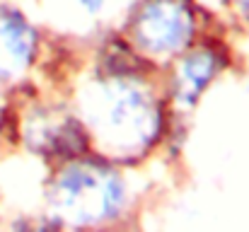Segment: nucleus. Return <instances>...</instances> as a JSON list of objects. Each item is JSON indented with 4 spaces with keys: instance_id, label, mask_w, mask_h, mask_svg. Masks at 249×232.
<instances>
[{
    "instance_id": "nucleus-7",
    "label": "nucleus",
    "mask_w": 249,
    "mask_h": 232,
    "mask_svg": "<svg viewBox=\"0 0 249 232\" xmlns=\"http://www.w3.org/2000/svg\"><path fill=\"white\" fill-rule=\"evenodd\" d=\"M56 46L24 7L0 0V87H24Z\"/></svg>"
},
{
    "instance_id": "nucleus-1",
    "label": "nucleus",
    "mask_w": 249,
    "mask_h": 232,
    "mask_svg": "<svg viewBox=\"0 0 249 232\" xmlns=\"http://www.w3.org/2000/svg\"><path fill=\"white\" fill-rule=\"evenodd\" d=\"M73 68L66 102L83 126L89 150L124 167H138L172 136L160 71L141 61L114 34L87 49Z\"/></svg>"
},
{
    "instance_id": "nucleus-6",
    "label": "nucleus",
    "mask_w": 249,
    "mask_h": 232,
    "mask_svg": "<svg viewBox=\"0 0 249 232\" xmlns=\"http://www.w3.org/2000/svg\"><path fill=\"white\" fill-rule=\"evenodd\" d=\"M136 0H39L41 27L66 49L87 51L119 34Z\"/></svg>"
},
{
    "instance_id": "nucleus-2",
    "label": "nucleus",
    "mask_w": 249,
    "mask_h": 232,
    "mask_svg": "<svg viewBox=\"0 0 249 232\" xmlns=\"http://www.w3.org/2000/svg\"><path fill=\"white\" fill-rule=\"evenodd\" d=\"M131 169L97 153L51 164L44 186V215L61 232H116L128 228L141 198Z\"/></svg>"
},
{
    "instance_id": "nucleus-3",
    "label": "nucleus",
    "mask_w": 249,
    "mask_h": 232,
    "mask_svg": "<svg viewBox=\"0 0 249 232\" xmlns=\"http://www.w3.org/2000/svg\"><path fill=\"white\" fill-rule=\"evenodd\" d=\"M218 27L198 0H136L119 36L141 61L162 71Z\"/></svg>"
},
{
    "instance_id": "nucleus-8",
    "label": "nucleus",
    "mask_w": 249,
    "mask_h": 232,
    "mask_svg": "<svg viewBox=\"0 0 249 232\" xmlns=\"http://www.w3.org/2000/svg\"><path fill=\"white\" fill-rule=\"evenodd\" d=\"M223 10L235 32L249 34V0H223Z\"/></svg>"
},
{
    "instance_id": "nucleus-4",
    "label": "nucleus",
    "mask_w": 249,
    "mask_h": 232,
    "mask_svg": "<svg viewBox=\"0 0 249 232\" xmlns=\"http://www.w3.org/2000/svg\"><path fill=\"white\" fill-rule=\"evenodd\" d=\"M235 66V51L228 41L225 27L208 32L184 54H179L167 68L160 71L162 92L172 126L186 119L206 97V92Z\"/></svg>"
},
{
    "instance_id": "nucleus-10",
    "label": "nucleus",
    "mask_w": 249,
    "mask_h": 232,
    "mask_svg": "<svg viewBox=\"0 0 249 232\" xmlns=\"http://www.w3.org/2000/svg\"><path fill=\"white\" fill-rule=\"evenodd\" d=\"M247 92H249V80H247Z\"/></svg>"
},
{
    "instance_id": "nucleus-9",
    "label": "nucleus",
    "mask_w": 249,
    "mask_h": 232,
    "mask_svg": "<svg viewBox=\"0 0 249 232\" xmlns=\"http://www.w3.org/2000/svg\"><path fill=\"white\" fill-rule=\"evenodd\" d=\"M116 232H138V230H133V228L128 225V228H121V230H116Z\"/></svg>"
},
{
    "instance_id": "nucleus-5",
    "label": "nucleus",
    "mask_w": 249,
    "mask_h": 232,
    "mask_svg": "<svg viewBox=\"0 0 249 232\" xmlns=\"http://www.w3.org/2000/svg\"><path fill=\"white\" fill-rule=\"evenodd\" d=\"M12 111L17 141H22L32 153L44 157L49 164L92 153L83 126L66 97L44 99L32 94L22 107H12Z\"/></svg>"
}]
</instances>
